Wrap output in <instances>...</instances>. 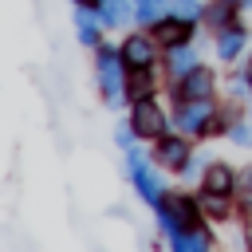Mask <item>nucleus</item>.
Instances as JSON below:
<instances>
[{
    "label": "nucleus",
    "mask_w": 252,
    "mask_h": 252,
    "mask_svg": "<svg viewBox=\"0 0 252 252\" xmlns=\"http://www.w3.org/2000/svg\"><path fill=\"white\" fill-rule=\"evenodd\" d=\"M197 197H201V209H205V217H209L213 224H220V220H236V217H240L236 197H220V193H205V189H197Z\"/></svg>",
    "instance_id": "obj_17"
},
{
    "label": "nucleus",
    "mask_w": 252,
    "mask_h": 252,
    "mask_svg": "<svg viewBox=\"0 0 252 252\" xmlns=\"http://www.w3.org/2000/svg\"><path fill=\"white\" fill-rule=\"evenodd\" d=\"M220 98L236 102V106H248L252 102V79L244 75V67H232L224 79H220Z\"/></svg>",
    "instance_id": "obj_18"
},
{
    "label": "nucleus",
    "mask_w": 252,
    "mask_h": 252,
    "mask_svg": "<svg viewBox=\"0 0 252 252\" xmlns=\"http://www.w3.org/2000/svg\"><path fill=\"white\" fill-rule=\"evenodd\" d=\"M205 59H201V43L193 39V43H177V47H165V55H161V75H165V83H173V79H181V75H189L193 67H201Z\"/></svg>",
    "instance_id": "obj_11"
},
{
    "label": "nucleus",
    "mask_w": 252,
    "mask_h": 252,
    "mask_svg": "<svg viewBox=\"0 0 252 252\" xmlns=\"http://www.w3.org/2000/svg\"><path fill=\"white\" fill-rule=\"evenodd\" d=\"M150 32L158 35V43H161V47H177V43H193V39L201 35V24H193V20L177 16V12H165L161 20H154V24H150Z\"/></svg>",
    "instance_id": "obj_9"
},
{
    "label": "nucleus",
    "mask_w": 252,
    "mask_h": 252,
    "mask_svg": "<svg viewBox=\"0 0 252 252\" xmlns=\"http://www.w3.org/2000/svg\"><path fill=\"white\" fill-rule=\"evenodd\" d=\"M240 12H244V8H240V4H232V0H205L201 28L217 35V32H224L228 24H236V20H240Z\"/></svg>",
    "instance_id": "obj_15"
},
{
    "label": "nucleus",
    "mask_w": 252,
    "mask_h": 252,
    "mask_svg": "<svg viewBox=\"0 0 252 252\" xmlns=\"http://www.w3.org/2000/svg\"><path fill=\"white\" fill-rule=\"evenodd\" d=\"M193 150H197V142H193L189 134H181V130H165L161 138L150 142V158H154L161 169H169V173H177V169L189 161Z\"/></svg>",
    "instance_id": "obj_8"
},
{
    "label": "nucleus",
    "mask_w": 252,
    "mask_h": 252,
    "mask_svg": "<svg viewBox=\"0 0 252 252\" xmlns=\"http://www.w3.org/2000/svg\"><path fill=\"white\" fill-rule=\"evenodd\" d=\"M138 142H142V138H138V130L130 126V118H122V122H114V146H118L122 154H126V150H134Z\"/></svg>",
    "instance_id": "obj_23"
},
{
    "label": "nucleus",
    "mask_w": 252,
    "mask_h": 252,
    "mask_svg": "<svg viewBox=\"0 0 252 252\" xmlns=\"http://www.w3.org/2000/svg\"><path fill=\"white\" fill-rule=\"evenodd\" d=\"M165 94H169V102H185V98H220L217 67H209V63L193 67L189 75H181V79L165 83Z\"/></svg>",
    "instance_id": "obj_5"
},
{
    "label": "nucleus",
    "mask_w": 252,
    "mask_h": 252,
    "mask_svg": "<svg viewBox=\"0 0 252 252\" xmlns=\"http://www.w3.org/2000/svg\"><path fill=\"white\" fill-rule=\"evenodd\" d=\"M217 114V98H185V102H173L169 118H173V130L189 134L193 142L209 138V122Z\"/></svg>",
    "instance_id": "obj_7"
},
{
    "label": "nucleus",
    "mask_w": 252,
    "mask_h": 252,
    "mask_svg": "<svg viewBox=\"0 0 252 252\" xmlns=\"http://www.w3.org/2000/svg\"><path fill=\"white\" fill-rule=\"evenodd\" d=\"M244 244L252 248V217H244Z\"/></svg>",
    "instance_id": "obj_24"
},
{
    "label": "nucleus",
    "mask_w": 252,
    "mask_h": 252,
    "mask_svg": "<svg viewBox=\"0 0 252 252\" xmlns=\"http://www.w3.org/2000/svg\"><path fill=\"white\" fill-rule=\"evenodd\" d=\"M118 55H122V63H126V71L130 67H161V55H165V47L158 43V35L150 32V28H134V32H126L122 39H118Z\"/></svg>",
    "instance_id": "obj_4"
},
{
    "label": "nucleus",
    "mask_w": 252,
    "mask_h": 252,
    "mask_svg": "<svg viewBox=\"0 0 252 252\" xmlns=\"http://www.w3.org/2000/svg\"><path fill=\"white\" fill-rule=\"evenodd\" d=\"M228 142H232V146H240V150H252V118H248V110H244V114L232 122Z\"/></svg>",
    "instance_id": "obj_22"
},
{
    "label": "nucleus",
    "mask_w": 252,
    "mask_h": 252,
    "mask_svg": "<svg viewBox=\"0 0 252 252\" xmlns=\"http://www.w3.org/2000/svg\"><path fill=\"white\" fill-rule=\"evenodd\" d=\"M122 169H126V181L134 185V193H138L150 209L169 193V185H165V177H161V165H158L146 150H138V146L126 150V154H122Z\"/></svg>",
    "instance_id": "obj_3"
},
{
    "label": "nucleus",
    "mask_w": 252,
    "mask_h": 252,
    "mask_svg": "<svg viewBox=\"0 0 252 252\" xmlns=\"http://www.w3.org/2000/svg\"><path fill=\"white\" fill-rule=\"evenodd\" d=\"M236 205H240V217H252V161L236 169Z\"/></svg>",
    "instance_id": "obj_21"
},
{
    "label": "nucleus",
    "mask_w": 252,
    "mask_h": 252,
    "mask_svg": "<svg viewBox=\"0 0 252 252\" xmlns=\"http://www.w3.org/2000/svg\"><path fill=\"white\" fill-rule=\"evenodd\" d=\"M94 91L102 98V106L122 110L126 106V63L118 55V43H98L94 47Z\"/></svg>",
    "instance_id": "obj_2"
},
{
    "label": "nucleus",
    "mask_w": 252,
    "mask_h": 252,
    "mask_svg": "<svg viewBox=\"0 0 252 252\" xmlns=\"http://www.w3.org/2000/svg\"><path fill=\"white\" fill-rule=\"evenodd\" d=\"M248 118H252V102H248Z\"/></svg>",
    "instance_id": "obj_27"
},
{
    "label": "nucleus",
    "mask_w": 252,
    "mask_h": 252,
    "mask_svg": "<svg viewBox=\"0 0 252 252\" xmlns=\"http://www.w3.org/2000/svg\"><path fill=\"white\" fill-rule=\"evenodd\" d=\"M232 4H240V0H232Z\"/></svg>",
    "instance_id": "obj_28"
},
{
    "label": "nucleus",
    "mask_w": 252,
    "mask_h": 252,
    "mask_svg": "<svg viewBox=\"0 0 252 252\" xmlns=\"http://www.w3.org/2000/svg\"><path fill=\"white\" fill-rule=\"evenodd\" d=\"M217 240H220V236H217V228H213V220H209V224H197V228H181V232H173L165 244H169L173 252H209Z\"/></svg>",
    "instance_id": "obj_13"
},
{
    "label": "nucleus",
    "mask_w": 252,
    "mask_h": 252,
    "mask_svg": "<svg viewBox=\"0 0 252 252\" xmlns=\"http://www.w3.org/2000/svg\"><path fill=\"white\" fill-rule=\"evenodd\" d=\"M158 87H161L158 67H130V71H126V106H130L134 98H150V94H158Z\"/></svg>",
    "instance_id": "obj_16"
},
{
    "label": "nucleus",
    "mask_w": 252,
    "mask_h": 252,
    "mask_svg": "<svg viewBox=\"0 0 252 252\" xmlns=\"http://www.w3.org/2000/svg\"><path fill=\"white\" fill-rule=\"evenodd\" d=\"M248 39H252V32L244 28V20H236V24H228L224 32H217V35H213V55H217V63H220V67H232V63L248 51Z\"/></svg>",
    "instance_id": "obj_10"
},
{
    "label": "nucleus",
    "mask_w": 252,
    "mask_h": 252,
    "mask_svg": "<svg viewBox=\"0 0 252 252\" xmlns=\"http://www.w3.org/2000/svg\"><path fill=\"white\" fill-rule=\"evenodd\" d=\"M209 161H213V154L193 150V154H189V161L177 169V177H181L185 185H193V189H197V185H201V177H205V169H209Z\"/></svg>",
    "instance_id": "obj_19"
},
{
    "label": "nucleus",
    "mask_w": 252,
    "mask_h": 252,
    "mask_svg": "<svg viewBox=\"0 0 252 252\" xmlns=\"http://www.w3.org/2000/svg\"><path fill=\"white\" fill-rule=\"evenodd\" d=\"M126 118H130V126L138 130L142 142H154V138H161L165 130H173V118H169V110L158 102V94H150V98H134L130 110H126Z\"/></svg>",
    "instance_id": "obj_6"
},
{
    "label": "nucleus",
    "mask_w": 252,
    "mask_h": 252,
    "mask_svg": "<svg viewBox=\"0 0 252 252\" xmlns=\"http://www.w3.org/2000/svg\"><path fill=\"white\" fill-rule=\"evenodd\" d=\"M240 67H244V75H248V79H252V55H248V59H244V63H240Z\"/></svg>",
    "instance_id": "obj_26"
},
{
    "label": "nucleus",
    "mask_w": 252,
    "mask_h": 252,
    "mask_svg": "<svg viewBox=\"0 0 252 252\" xmlns=\"http://www.w3.org/2000/svg\"><path fill=\"white\" fill-rule=\"evenodd\" d=\"M71 8H98V0H71Z\"/></svg>",
    "instance_id": "obj_25"
},
{
    "label": "nucleus",
    "mask_w": 252,
    "mask_h": 252,
    "mask_svg": "<svg viewBox=\"0 0 252 252\" xmlns=\"http://www.w3.org/2000/svg\"><path fill=\"white\" fill-rule=\"evenodd\" d=\"M169 8H173V0H134V24L150 28V24L161 20Z\"/></svg>",
    "instance_id": "obj_20"
},
{
    "label": "nucleus",
    "mask_w": 252,
    "mask_h": 252,
    "mask_svg": "<svg viewBox=\"0 0 252 252\" xmlns=\"http://www.w3.org/2000/svg\"><path fill=\"white\" fill-rule=\"evenodd\" d=\"M154 224H158V232L169 240V236H173V232H181V228L209 224V217H205V209H201V197H197V193H189V189H169V193L154 205Z\"/></svg>",
    "instance_id": "obj_1"
},
{
    "label": "nucleus",
    "mask_w": 252,
    "mask_h": 252,
    "mask_svg": "<svg viewBox=\"0 0 252 252\" xmlns=\"http://www.w3.org/2000/svg\"><path fill=\"white\" fill-rule=\"evenodd\" d=\"M197 189H205V193H220V197H236V165H228V161L213 158Z\"/></svg>",
    "instance_id": "obj_14"
},
{
    "label": "nucleus",
    "mask_w": 252,
    "mask_h": 252,
    "mask_svg": "<svg viewBox=\"0 0 252 252\" xmlns=\"http://www.w3.org/2000/svg\"><path fill=\"white\" fill-rule=\"evenodd\" d=\"M71 28H75V39H79L87 51H94V47L106 39V24L98 20L94 8H71Z\"/></svg>",
    "instance_id": "obj_12"
}]
</instances>
